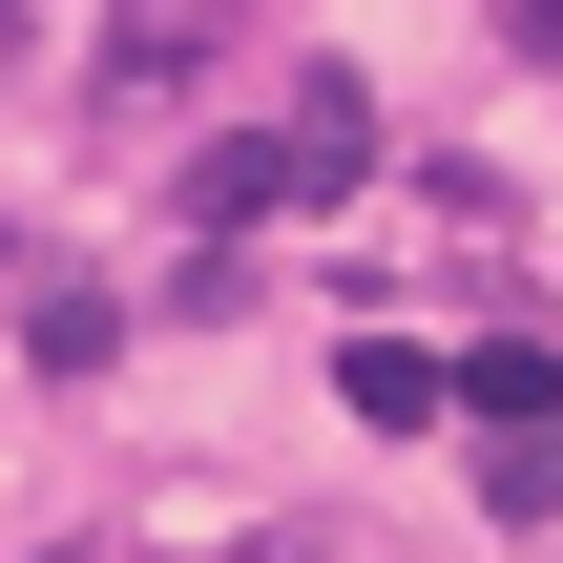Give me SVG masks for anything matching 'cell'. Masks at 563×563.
I'll use <instances>...</instances> for the list:
<instances>
[{
	"label": "cell",
	"mask_w": 563,
	"mask_h": 563,
	"mask_svg": "<svg viewBox=\"0 0 563 563\" xmlns=\"http://www.w3.org/2000/svg\"><path fill=\"white\" fill-rule=\"evenodd\" d=\"M355 167H376V104H355V84L313 63V84H292V104H272L251 146H209V167H188V230L230 251V230H272V209H334Z\"/></svg>",
	"instance_id": "obj_1"
},
{
	"label": "cell",
	"mask_w": 563,
	"mask_h": 563,
	"mask_svg": "<svg viewBox=\"0 0 563 563\" xmlns=\"http://www.w3.org/2000/svg\"><path fill=\"white\" fill-rule=\"evenodd\" d=\"M209 42H230V0H104V125L146 146V125H167V84H188Z\"/></svg>",
	"instance_id": "obj_2"
},
{
	"label": "cell",
	"mask_w": 563,
	"mask_h": 563,
	"mask_svg": "<svg viewBox=\"0 0 563 563\" xmlns=\"http://www.w3.org/2000/svg\"><path fill=\"white\" fill-rule=\"evenodd\" d=\"M334 397H355L376 439H418V418H460V376H439L418 334H355V355H334Z\"/></svg>",
	"instance_id": "obj_3"
},
{
	"label": "cell",
	"mask_w": 563,
	"mask_h": 563,
	"mask_svg": "<svg viewBox=\"0 0 563 563\" xmlns=\"http://www.w3.org/2000/svg\"><path fill=\"white\" fill-rule=\"evenodd\" d=\"M543 501H563V439L543 418H481V522H543Z\"/></svg>",
	"instance_id": "obj_4"
},
{
	"label": "cell",
	"mask_w": 563,
	"mask_h": 563,
	"mask_svg": "<svg viewBox=\"0 0 563 563\" xmlns=\"http://www.w3.org/2000/svg\"><path fill=\"white\" fill-rule=\"evenodd\" d=\"M543 397H563V355H543V334H501V355H460V418H543Z\"/></svg>",
	"instance_id": "obj_5"
}]
</instances>
